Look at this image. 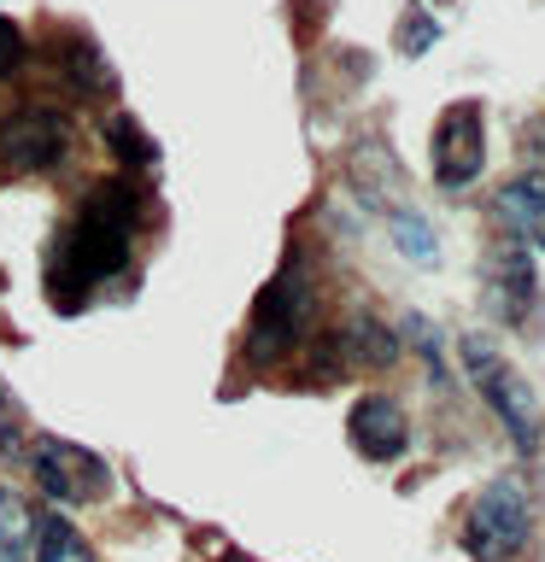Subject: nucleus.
<instances>
[{"mask_svg": "<svg viewBox=\"0 0 545 562\" xmlns=\"http://www.w3.org/2000/svg\"><path fill=\"white\" fill-rule=\"evenodd\" d=\"M346 439H352L358 457H369V463H393V457L411 446V422H404V411L387 393H369V398L352 404Z\"/></svg>", "mask_w": 545, "mask_h": 562, "instance_id": "obj_8", "label": "nucleus"}, {"mask_svg": "<svg viewBox=\"0 0 545 562\" xmlns=\"http://www.w3.org/2000/svg\"><path fill=\"white\" fill-rule=\"evenodd\" d=\"M30 562H94V551L65 516H42V539H35Z\"/></svg>", "mask_w": 545, "mask_h": 562, "instance_id": "obj_13", "label": "nucleus"}, {"mask_svg": "<svg viewBox=\"0 0 545 562\" xmlns=\"http://www.w3.org/2000/svg\"><path fill=\"white\" fill-rule=\"evenodd\" d=\"M70 153V123L59 112H47V105H30V112H12L7 123H0V165L7 170H53L65 165Z\"/></svg>", "mask_w": 545, "mask_h": 562, "instance_id": "obj_6", "label": "nucleus"}, {"mask_svg": "<svg viewBox=\"0 0 545 562\" xmlns=\"http://www.w3.org/2000/svg\"><path fill=\"white\" fill-rule=\"evenodd\" d=\"M487 165V117L475 100H457L434 123V182L440 188H469Z\"/></svg>", "mask_w": 545, "mask_h": 562, "instance_id": "obj_5", "label": "nucleus"}, {"mask_svg": "<svg viewBox=\"0 0 545 562\" xmlns=\"http://www.w3.org/2000/svg\"><path fill=\"white\" fill-rule=\"evenodd\" d=\"M464 369H469L475 393L487 398V411L499 416V428L510 434V446L522 457H534L540 434H545V416H540V398H534V386H527V375L492 340H481V334L464 340Z\"/></svg>", "mask_w": 545, "mask_h": 562, "instance_id": "obj_2", "label": "nucleus"}, {"mask_svg": "<svg viewBox=\"0 0 545 562\" xmlns=\"http://www.w3.org/2000/svg\"><path fill=\"white\" fill-rule=\"evenodd\" d=\"M429 24H422V18H411V24H404V53H422V47H429Z\"/></svg>", "mask_w": 545, "mask_h": 562, "instance_id": "obj_17", "label": "nucleus"}, {"mask_svg": "<svg viewBox=\"0 0 545 562\" xmlns=\"http://www.w3.org/2000/svg\"><path fill=\"white\" fill-rule=\"evenodd\" d=\"M53 59H65V70H70V82H77L82 94H100V88H112V70L100 65V53L88 47L82 35H77V42H65V53L53 47Z\"/></svg>", "mask_w": 545, "mask_h": 562, "instance_id": "obj_15", "label": "nucleus"}, {"mask_svg": "<svg viewBox=\"0 0 545 562\" xmlns=\"http://www.w3.org/2000/svg\"><path fill=\"white\" fill-rule=\"evenodd\" d=\"M18 65H24V30H18L12 18L0 12V82H7Z\"/></svg>", "mask_w": 545, "mask_h": 562, "instance_id": "obj_16", "label": "nucleus"}, {"mask_svg": "<svg viewBox=\"0 0 545 562\" xmlns=\"http://www.w3.org/2000/svg\"><path fill=\"white\" fill-rule=\"evenodd\" d=\"M35 539H42V509L18 492H0V562H30Z\"/></svg>", "mask_w": 545, "mask_h": 562, "instance_id": "obj_12", "label": "nucleus"}, {"mask_svg": "<svg viewBox=\"0 0 545 562\" xmlns=\"http://www.w3.org/2000/svg\"><path fill=\"white\" fill-rule=\"evenodd\" d=\"M527 539V492L516 481H492L481 498L469 504V521H464V551L475 562H504L516 557Z\"/></svg>", "mask_w": 545, "mask_h": 562, "instance_id": "obj_4", "label": "nucleus"}, {"mask_svg": "<svg viewBox=\"0 0 545 562\" xmlns=\"http://www.w3.org/2000/svg\"><path fill=\"white\" fill-rule=\"evenodd\" d=\"M24 463H30L35 486H42L53 504H94V498L112 492V469H105L94 451L70 446V439H53V434L30 439Z\"/></svg>", "mask_w": 545, "mask_h": 562, "instance_id": "obj_3", "label": "nucleus"}, {"mask_svg": "<svg viewBox=\"0 0 545 562\" xmlns=\"http://www.w3.org/2000/svg\"><path fill=\"white\" fill-rule=\"evenodd\" d=\"M492 311L510 328H534L540 323V288H534V263H527V240L510 235L499 246V276H492Z\"/></svg>", "mask_w": 545, "mask_h": 562, "instance_id": "obj_9", "label": "nucleus"}, {"mask_svg": "<svg viewBox=\"0 0 545 562\" xmlns=\"http://www.w3.org/2000/svg\"><path fill=\"white\" fill-rule=\"evenodd\" d=\"M311 311H316V299H311V276L299 270V263H288L270 288L258 293V305H253V340L270 351V346H293L299 334L311 328Z\"/></svg>", "mask_w": 545, "mask_h": 562, "instance_id": "obj_7", "label": "nucleus"}, {"mask_svg": "<svg viewBox=\"0 0 545 562\" xmlns=\"http://www.w3.org/2000/svg\"><path fill=\"white\" fill-rule=\"evenodd\" d=\"M499 217L510 223V235H516V240L545 246V170H527V176H516V182H504Z\"/></svg>", "mask_w": 545, "mask_h": 562, "instance_id": "obj_10", "label": "nucleus"}, {"mask_svg": "<svg viewBox=\"0 0 545 562\" xmlns=\"http://www.w3.org/2000/svg\"><path fill=\"white\" fill-rule=\"evenodd\" d=\"M135 223H141V200L123 182H100L94 193H88L77 223L65 228L59 252H53V281H47L53 305H82V293L94 288V281L123 270Z\"/></svg>", "mask_w": 545, "mask_h": 562, "instance_id": "obj_1", "label": "nucleus"}, {"mask_svg": "<svg viewBox=\"0 0 545 562\" xmlns=\"http://www.w3.org/2000/svg\"><path fill=\"white\" fill-rule=\"evenodd\" d=\"M334 351H341V363L352 369H381L393 363V334H387V323H376V316H352L346 334H334Z\"/></svg>", "mask_w": 545, "mask_h": 562, "instance_id": "obj_11", "label": "nucleus"}, {"mask_svg": "<svg viewBox=\"0 0 545 562\" xmlns=\"http://www.w3.org/2000/svg\"><path fill=\"white\" fill-rule=\"evenodd\" d=\"M105 147H112L130 170H141V165H153V158H158L153 135H141V123H135L130 112H118L112 123H105Z\"/></svg>", "mask_w": 545, "mask_h": 562, "instance_id": "obj_14", "label": "nucleus"}]
</instances>
